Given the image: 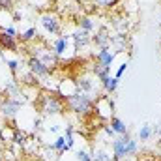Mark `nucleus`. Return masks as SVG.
<instances>
[{
	"label": "nucleus",
	"mask_w": 161,
	"mask_h": 161,
	"mask_svg": "<svg viewBox=\"0 0 161 161\" xmlns=\"http://www.w3.org/2000/svg\"><path fill=\"white\" fill-rule=\"evenodd\" d=\"M40 23H41V26L45 28V32L51 34V36H56V34H60V30H62L60 17H58L54 11H45V13H41Z\"/></svg>",
	"instance_id": "obj_6"
},
{
	"label": "nucleus",
	"mask_w": 161,
	"mask_h": 161,
	"mask_svg": "<svg viewBox=\"0 0 161 161\" xmlns=\"http://www.w3.org/2000/svg\"><path fill=\"white\" fill-rule=\"evenodd\" d=\"M0 49H6V51H13V53H19V41L17 38L9 36L2 26H0Z\"/></svg>",
	"instance_id": "obj_10"
},
{
	"label": "nucleus",
	"mask_w": 161,
	"mask_h": 161,
	"mask_svg": "<svg viewBox=\"0 0 161 161\" xmlns=\"http://www.w3.org/2000/svg\"><path fill=\"white\" fill-rule=\"evenodd\" d=\"M51 148H54V150L62 156V154L66 152V137H58V139L53 142V146H51Z\"/></svg>",
	"instance_id": "obj_25"
},
{
	"label": "nucleus",
	"mask_w": 161,
	"mask_h": 161,
	"mask_svg": "<svg viewBox=\"0 0 161 161\" xmlns=\"http://www.w3.org/2000/svg\"><path fill=\"white\" fill-rule=\"evenodd\" d=\"M6 66L9 68L13 79H17V77H19V66H21V62H19V60H6Z\"/></svg>",
	"instance_id": "obj_24"
},
{
	"label": "nucleus",
	"mask_w": 161,
	"mask_h": 161,
	"mask_svg": "<svg viewBox=\"0 0 161 161\" xmlns=\"http://www.w3.org/2000/svg\"><path fill=\"white\" fill-rule=\"evenodd\" d=\"M118 80L116 77H105V79H101V86H103V90L107 92V94H114L116 92V88H118Z\"/></svg>",
	"instance_id": "obj_15"
},
{
	"label": "nucleus",
	"mask_w": 161,
	"mask_h": 161,
	"mask_svg": "<svg viewBox=\"0 0 161 161\" xmlns=\"http://www.w3.org/2000/svg\"><path fill=\"white\" fill-rule=\"evenodd\" d=\"M122 161H137V159H133V158H125V159H122Z\"/></svg>",
	"instance_id": "obj_33"
},
{
	"label": "nucleus",
	"mask_w": 161,
	"mask_h": 161,
	"mask_svg": "<svg viewBox=\"0 0 161 161\" xmlns=\"http://www.w3.org/2000/svg\"><path fill=\"white\" fill-rule=\"evenodd\" d=\"M113 156H109L105 150H96L94 156H92V161H111Z\"/></svg>",
	"instance_id": "obj_27"
},
{
	"label": "nucleus",
	"mask_w": 161,
	"mask_h": 161,
	"mask_svg": "<svg viewBox=\"0 0 161 161\" xmlns=\"http://www.w3.org/2000/svg\"><path fill=\"white\" fill-rule=\"evenodd\" d=\"M13 137H15V125H13V124L0 129V139H2V142H4V146H6V144H13Z\"/></svg>",
	"instance_id": "obj_14"
},
{
	"label": "nucleus",
	"mask_w": 161,
	"mask_h": 161,
	"mask_svg": "<svg viewBox=\"0 0 161 161\" xmlns=\"http://www.w3.org/2000/svg\"><path fill=\"white\" fill-rule=\"evenodd\" d=\"M125 69H127V62H124L120 68H118V71H116V75H114V77H116V79H120L122 75L125 73Z\"/></svg>",
	"instance_id": "obj_30"
},
{
	"label": "nucleus",
	"mask_w": 161,
	"mask_h": 161,
	"mask_svg": "<svg viewBox=\"0 0 161 161\" xmlns=\"http://www.w3.org/2000/svg\"><path fill=\"white\" fill-rule=\"evenodd\" d=\"M158 135H159V137H161V125H159V131H158Z\"/></svg>",
	"instance_id": "obj_34"
},
{
	"label": "nucleus",
	"mask_w": 161,
	"mask_h": 161,
	"mask_svg": "<svg viewBox=\"0 0 161 161\" xmlns=\"http://www.w3.org/2000/svg\"><path fill=\"white\" fill-rule=\"evenodd\" d=\"M26 68H28V71H30L36 79H49V77L53 75V69L47 68V66H45L41 60H38L36 56H28Z\"/></svg>",
	"instance_id": "obj_7"
},
{
	"label": "nucleus",
	"mask_w": 161,
	"mask_h": 161,
	"mask_svg": "<svg viewBox=\"0 0 161 161\" xmlns=\"http://www.w3.org/2000/svg\"><path fill=\"white\" fill-rule=\"evenodd\" d=\"M21 94V84L17 79H11L6 86H4V96L6 97H17Z\"/></svg>",
	"instance_id": "obj_13"
},
{
	"label": "nucleus",
	"mask_w": 161,
	"mask_h": 161,
	"mask_svg": "<svg viewBox=\"0 0 161 161\" xmlns=\"http://www.w3.org/2000/svg\"><path fill=\"white\" fill-rule=\"evenodd\" d=\"M4 154V142H2V139H0V156Z\"/></svg>",
	"instance_id": "obj_32"
},
{
	"label": "nucleus",
	"mask_w": 161,
	"mask_h": 161,
	"mask_svg": "<svg viewBox=\"0 0 161 161\" xmlns=\"http://www.w3.org/2000/svg\"><path fill=\"white\" fill-rule=\"evenodd\" d=\"M64 101H66V107L68 111H71L73 114H79V116H90L94 113V97L84 94V92H73L69 96H64Z\"/></svg>",
	"instance_id": "obj_2"
},
{
	"label": "nucleus",
	"mask_w": 161,
	"mask_h": 161,
	"mask_svg": "<svg viewBox=\"0 0 161 161\" xmlns=\"http://www.w3.org/2000/svg\"><path fill=\"white\" fill-rule=\"evenodd\" d=\"M75 86H77L79 92H84V94L92 96L94 99L99 97V96H97V86H96V82H94L92 77H88V75H79V77L75 79Z\"/></svg>",
	"instance_id": "obj_8"
},
{
	"label": "nucleus",
	"mask_w": 161,
	"mask_h": 161,
	"mask_svg": "<svg viewBox=\"0 0 161 161\" xmlns=\"http://www.w3.org/2000/svg\"><path fill=\"white\" fill-rule=\"evenodd\" d=\"M77 159L79 161H92V156H90L86 150H79V152H77Z\"/></svg>",
	"instance_id": "obj_28"
},
{
	"label": "nucleus",
	"mask_w": 161,
	"mask_h": 161,
	"mask_svg": "<svg viewBox=\"0 0 161 161\" xmlns=\"http://www.w3.org/2000/svg\"><path fill=\"white\" fill-rule=\"evenodd\" d=\"M0 9H13V0H0Z\"/></svg>",
	"instance_id": "obj_29"
},
{
	"label": "nucleus",
	"mask_w": 161,
	"mask_h": 161,
	"mask_svg": "<svg viewBox=\"0 0 161 161\" xmlns=\"http://www.w3.org/2000/svg\"><path fill=\"white\" fill-rule=\"evenodd\" d=\"M36 109L41 114H64L66 113V101L60 92H51V90H41L38 99H36Z\"/></svg>",
	"instance_id": "obj_1"
},
{
	"label": "nucleus",
	"mask_w": 161,
	"mask_h": 161,
	"mask_svg": "<svg viewBox=\"0 0 161 161\" xmlns=\"http://www.w3.org/2000/svg\"><path fill=\"white\" fill-rule=\"evenodd\" d=\"M68 40H69V36H62V38H58V40L53 43V51H54L58 56H62V54L68 51Z\"/></svg>",
	"instance_id": "obj_17"
},
{
	"label": "nucleus",
	"mask_w": 161,
	"mask_h": 161,
	"mask_svg": "<svg viewBox=\"0 0 161 161\" xmlns=\"http://www.w3.org/2000/svg\"><path fill=\"white\" fill-rule=\"evenodd\" d=\"M109 125L114 129V133H116V135H124V133H127V125H125V124H124L118 116H111Z\"/></svg>",
	"instance_id": "obj_18"
},
{
	"label": "nucleus",
	"mask_w": 161,
	"mask_h": 161,
	"mask_svg": "<svg viewBox=\"0 0 161 161\" xmlns=\"http://www.w3.org/2000/svg\"><path fill=\"white\" fill-rule=\"evenodd\" d=\"M77 25H79L80 30H86V32H92V30H94V23H92V19L86 17V15H80L79 19H77Z\"/></svg>",
	"instance_id": "obj_19"
},
{
	"label": "nucleus",
	"mask_w": 161,
	"mask_h": 161,
	"mask_svg": "<svg viewBox=\"0 0 161 161\" xmlns=\"http://www.w3.org/2000/svg\"><path fill=\"white\" fill-rule=\"evenodd\" d=\"M113 43H116L120 51H125V47L129 45V43H127V36H124V34H118V36H113Z\"/></svg>",
	"instance_id": "obj_26"
},
{
	"label": "nucleus",
	"mask_w": 161,
	"mask_h": 161,
	"mask_svg": "<svg viewBox=\"0 0 161 161\" xmlns=\"http://www.w3.org/2000/svg\"><path fill=\"white\" fill-rule=\"evenodd\" d=\"M94 2V6H97L99 9H111V8H114L120 0H92Z\"/></svg>",
	"instance_id": "obj_23"
},
{
	"label": "nucleus",
	"mask_w": 161,
	"mask_h": 161,
	"mask_svg": "<svg viewBox=\"0 0 161 161\" xmlns=\"http://www.w3.org/2000/svg\"><path fill=\"white\" fill-rule=\"evenodd\" d=\"M137 152H139V144L129 133H124L113 141V159L133 158V156H137Z\"/></svg>",
	"instance_id": "obj_3"
},
{
	"label": "nucleus",
	"mask_w": 161,
	"mask_h": 161,
	"mask_svg": "<svg viewBox=\"0 0 161 161\" xmlns=\"http://www.w3.org/2000/svg\"><path fill=\"white\" fill-rule=\"evenodd\" d=\"M30 51H32L30 56H36L38 60H41V62H43L47 68H51L53 71H54V68H58L60 56H58L53 49H49V47H45V45H38V47H32Z\"/></svg>",
	"instance_id": "obj_4"
},
{
	"label": "nucleus",
	"mask_w": 161,
	"mask_h": 161,
	"mask_svg": "<svg viewBox=\"0 0 161 161\" xmlns=\"http://www.w3.org/2000/svg\"><path fill=\"white\" fill-rule=\"evenodd\" d=\"M150 137H152V125H150V124L141 125V129H139V141L144 142V141H148Z\"/></svg>",
	"instance_id": "obj_22"
},
{
	"label": "nucleus",
	"mask_w": 161,
	"mask_h": 161,
	"mask_svg": "<svg viewBox=\"0 0 161 161\" xmlns=\"http://www.w3.org/2000/svg\"><path fill=\"white\" fill-rule=\"evenodd\" d=\"M4 30H6V32H8V34H9V36H13V38H17V30H15V28H13V26H6V28H4Z\"/></svg>",
	"instance_id": "obj_31"
},
{
	"label": "nucleus",
	"mask_w": 161,
	"mask_h": 161,
	"mask_svg": "<svg viewBox=\"0 0 161 161\" xmlns=\"http://www.w3.org/2000/svg\"><path fill=\"white\" fill-rule=\"evenodd\" d=\"M92 43L99 49H109V45H113V36L109 32L107 26H101L94 36H92Z\"/></svg>",
	"instance_id": "obj_9"
},
{
	"label": "nucleus",
	"mask_w": 161,
	"mask_h": 161,
	"mask_svg": "<svg viewBox=\"0 0 161 161\" xmlns=\"http://www.w3.org/2000/svg\"><path fill=\"white\" fill-rule=\"evenodd\" d=\"M28 141V133H25V131H21L19 127H15V137H13V144L15 146H23L25 142Z\"/></svg>",
	"instance_id": "obj_21"
},
{
	"label": "nucleus",
	"mask_w": 161,
	"mask_h": 161,
	"mask_svg": "<svg viewBox=\"0 0 161 161\" xmlns=\"http://www.w3.org/2000/svg\"><path fill=\"white\" fill-rule=\"evenodd\" d=\"M114 56H116V53H111L109 49H99L96 53V62L101 64V66H111L113 60H114Z\"/></svg>",
	"instance_id": "obj_12"
},
{
	"label": "nucleus",
	"mask_w": 161,
	"mask_h": 161,
	"mask_svg": "<svg viewBox=\"0 0 161 161\" xmlns=\"http://www.w3.org/2000/svg\"><path fill=\"white\" fill-rule=\"evenodd\" d=\"M92 73L96 75V79H105V77H109V73H111V66H101V64H97V62H94V66H92Z\"/></svg>",
	"instance_id": "obj_16"
},
{
	"label": "nucleus",
	"mask_w": 161,
	"mask_h": 161,
	"mask_svg": "<svg viewBox=\"0 0 161 161\" xmlns=\"http://www.w3.org/2000/svg\"><path fill=\"white\" fill-rule=\"evenodd\" d=\"M71 38H73V41H75V51H80V49H84L86 45L92 43V36H90V32L80 30V28H77V30L71 34Z\"/></svg>",
	"instance_id": "obj_11"
},
{
	"label": "nucleus",
	"mask_w": 161,
	"mask_h": 161,
	"mask_svg": "<svg viewBox=\"0 0 161 161\" xmlns=\"http://www.w3.org/2000/svg\"><path fill=\"white\" fill-rule=\"evenodd\" d=\"M36 36H38V30H36V26H32V28H28L26 32H23L21 36H17V40H21V43H30Z\"/></svg>",
	"instance_id": "obj_20"
},
{
	"label": "nucleus",
	"mask_w": 161,
	"mask_h": 161,
	"mask_svg": "<svg viewBox=\"0 0 161 161\" xmlns=\"http://www.w3.org/2000/svg\"><path fill=\"white\" fill-rule=\"evenodd\" d=\"M23 107V99L19 97H2L0 101V116L6 120H13L19 113V109Z\"/></svg>",
	"instance_id": "obj_5"
}]
</instances>
